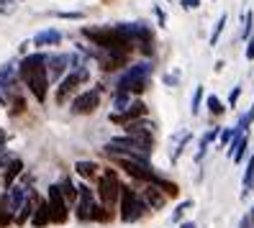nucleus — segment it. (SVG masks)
I'll return each mask as SVG.
<instances>
[{
  "instance_id": "obj_1",
  "label": "nucleus",
  "mask_w": 254,
  "mask_h": 228,
  "mask_svg": "<svg viewBox=\"0 0 254 228\" xmlns=\"http://www.w3.org/2000/svg\"><path fill=\"white\" fill-rule=\"evenodd\" d=\"M21 80L28 85L39 103L47 100V87H49V72H47V57L44 54H28L18 64Z\"/></svg>"
},
{
  "instance_id": "obj_2",
  "label": "nucleus",
  "mask_w": 254,
  "mask_h": 228,
  "mask_svg": "<svg viewBox=\"0 0 254 228\" xmlns=\"http://www.w3.org/2000/svg\"><path fill=\"white\" fill-rule=\"evenodd\" d=\"M82 36L90 39L95 47H100L103 52H121L128 54L133 49V41L121 31V26H85Z\"/></svg>"
},
{
  "instance_id": "obj_3",
  "label": "nucleus",
  "mask_w": 254,
  "mask_h": 228,
  "mask_svg": "<svg viewBox=\"0 0 254 228\" xmlns=\"http://www.w3.org/2000/svg\"><path fill=\"white\" fill-rule=\"evenodd\" d=\"M149 74H152V67H149L146 62L128 67L126 74H124L121 80H118L116 93H128V95L133 93V95H141L144 90L149 87Z\"/></svg>"
},
{
  "instance_id": "obj_4",
  "label": "nucleus",
  "mask_w": 254,
  "mask_h": 228,
  "mask_svg": "<svg viewBox=\"0 0 254 228\" xmlns=\"http://www.w3.org/2000/svg\"><path fill=\"white\" fill-rule=\"evenodd\" d=\"M146 213V205L141 200V195H136L131 187L121 190V221L124 223H136Z\"/></svg>"
},
{
  "instance_id": "obj_5",
  "label": "nucleus",
  "mask_w": 254,
  "mask_h": 228,
  "mask_svg": "<svg viewBox=\"0 0 254 228\" xmlns=\"http://www.w3.org/2000/svg\"><path fill=\"white\" fill-rule=\"evenodd\" d=\"M121 190H124V185L118 182V177H116V172H103L100 174V182H98V195H100V203H103V208H111L116 200H121Z\"/></svg>"
},
{
  "instance_id": "obj_6",
  "label": "nucleus",
  "mask_w": 254,
  "mask_h": 228,
  "mask_svg": "<svg viewBox=\"0 0 254 228\" xmlns=\"http://www.w3.org/2000/svg\"><path fill=\"white\" fill-rule=\"evenodd\" d=\"M118 164H121V170L128 174V177H133V179H139V182H152L157 179V174L149 170V162L146 159H118Z\"/></svg>"
},
{
  "instance_id": "obj_7",
  "label": "nucleus",
  "mask_w": 254,
  "mask_h": 228,
  "mask_svg": "<svg viewBox=\"0 0 254 228\" xmlns=\"http://www.w3.org/2000/svg\"><path fill=\"white\" fill-rule=\"evenodd\" d=\"M47 203H49V208H52V221H54V223H64L69 213H67V200H64V195H62V187L52 185Z\"/></svg>"
},
{
  "instance_id": "obj_8",
  "label": "nucleus",
  "mask_w": 254,
  "mask_h": 228,
  "mask_svg": "<svg viewBox=\"0 0 254 228\" xmlns=\"http://www.w3.org/2000/svg\"><path fill=\"white\" fill-rule=\"evenodd\" d=\"M87 77H90V72H87V69H74V72H69L67 77L59 82V87H57V103H64L67 95H69L80 82H85Z\"/></svg>"
},
{
  "instance_id": "obj_9",
  "label": "nucleus",
  "mask_w": 254,
  "mask_h": 228,
  "mask_svg": "<svg viewBox=\"0 0 254 228\" xmlns=\"http://www.w3.org/2000/svg\"><path fill=\"white\" fill-rule=\"evenodd\" d=\"M98 103H100V90H85L72 100V111L77 115H87L98 108Z\"/></svg>"
},
{
  "instance_id": "obj_10",
  "label": "nucleus",
  "mask_w": 254,
  "mask_h": 228,
  "mask_svg": "<svg viewBox=\"0 0 254 228\" xmlns=\"http://www.w3.org/2000/svg\"><path fill=\"white\" fill-rule=\"evenodd\" d=\"M139 118H146V105L144 103H131V108H126L124 113H111V120L113 123H133V120H139Z\"/></svg>"
},
{
  "instance_id": "obj_11",
  "label": "nucleus",
  "mask_w": 254,
  "mask_h": 228,
  "mask_svg": "<svg viewBox=\"0 0 254 228\" xmlns=\"http://www.w3.org/2000/svg\"><path fill=\"white\" fill-rule=\"evenodd\" d=\"M28 197H31V190H28V187H23V185H13V187L8 190V195H5V205L10 208V213H18V210L26 205Z\"/></svg>"
},
{
  "instance_id": "obj_12",
  "label": "nucleus",
  "mask_w": 254,
  "mask_h": 228,
  "mask_svg": "<svg viewBox=\"0 0 254 228\" xmlns=\"http://www.w3.org/2000/svg\"><path fill=\"white\" fill-rule=\"evenodd\" d=\"M72 64V57L69 54H57V57H47V72H49V80L62 77L64 69Z\"/></svg>"
},
{
  "instance_id": "obj_13",
  "label": "nucleus",
  "mask_w": 254,
  "mask_h": 228,
  "mask_svg": "<svg viewBox=\"0 0 254 228\" xmlns=\"http://www.w3.org/2000/svg\"><path fill=\"white\" fill-rule=\"evenodd\" d=\"M98 62H100V67L106 69V72H113V69H118V67H126L128 57L121 54V52H100V54H98Z\"/></svg>"
},
{
  "instance_id": "obj_14",
  "label": "nucleus",
  "mask_w": 254,
  "mask_h": 228,
  "mask_svg": "<svg viewBox=\"0 0 254 228\" xmlns=\"http://www.w3.org/2000/svg\"><path fill=\"white\" fill-rule=\"evenodd\" d=\"M216 139H221V128H208L203 136H200V144H198V154H195V162H203V157L208 154V149H211V144L216 141Z\"/></svg>"
},
{
  "instance_id": "obj_15",
  "label": "nucleus",
  "mask_w": 254,
  "mask_h": 228,
  "mask_svg": "<svg viewBox=\"0 0 254 228\" xmlns=\"http://www.w3.org/2000/svg\"><path fill=\"white\" fill-rule=\"evenodd\" d=\"M141 200H144L146 210H149V208H152V210H159V208L164 205V192L157 190L154 185H149V187L144 190V195H141Z\"/></svg>"
},
{
  "instance_id": "obj_16",
  "label": "nucleus",
  "mask_w": 254,
  "mask_h": 228,
  "mask_svg": "<svg viewBox=\"0 0 254 228\" xmlns=\"http://www.w3.org/2000/svg\"><path fill=\"white\" fill-rule=\"evenodd\" d=\"M59 41H62V34L57 28H47V31H39L34 36V47H57Z\"/></svg>"
},
{
  "instance_id": "obj_17",
  "label": "nucleus",
  "mask_w": 254,
  "mask_h": 228,
  "mask_svg": "<svg viewBox=\"0 0 254 228\" xmlns=\"http://www.w3.org/2000/svg\"><path fill=\"white\" fill-rule=\"evenodd\" d=\"M31 223H34L36 228H44L47 223H52V208H49L47 200H39V203H36V210H34Z\"/></svg>"
},
{
  "instance_id": "obj_18",
  "label": "nucleus",
  "mask_w": 254,
  "mask_h": 228,
  "mask_svg": "<svg viewBox=\"0 0 254 228\" xmlns=\"http://www.w3.org/2000/svg\"><path fill=\"white\" fill-rule=\"evenodd\" d=\"M18 67L16 64H5V67H0V90H8V87H13L16 85V80H18Z\"/></svg>"
},
{
  "instance_id": "obj_19",
  "label": "nucleus",
  "mask_w": 254,
  "mask_h": 228,
  "mask_svg": "<svg viewBox=\"0 0 254 228\" xmlns=\"http://www.w3.org/2000/svg\"><path fill=\"white\" fill-rule=\"evenodd\" d=\"M21 172H23V162H21L18 157H13L10 164L5 167V187H8V190L16 185V177H18Z\"/></svg>"
},
{
  "instance_id": "obj_20",
  "label": "nucleus",
  "mask_w": 254,
  "mask_h": 228,
  "mask_svg": "<svg viewBox=\"0 0 254 228\" xmlns=\"http://www.w3.org/2000/svg\"><path fill=\"white\" fill-rule=\"evenodd\" d=\"M74 172H77L80 177H85V179H93L95 174H98V164L95 162H77V164H74Z\"/></svg>"
},
{
  "instance_id": "obj_21",
  "label": "nucleus",
  "mask_w": 254,
  "mask_h": 228,
  "mask_svg": "<svg viewBox=\"0 0 254 228\" xmlns=\"http://www.w3.org/2000/svg\"><path fill=\"white\" fill-rule=\"evenodd\" d=\"M254 187V154L249 157L247 162V170H244V190H242V197H247Z\"/></svg>"
},
{
  "instance_id": "obj_22",
  "label": "nucleus",
  "mask_w": 254,
  "mask_h": 228,
  "mask_svg": "<svg viewBox=\"0 0 254 228\" xmlns=\"http://www.w3.org/2000/svg\"><path fill=\"white\" fill-rule=\"evenodd\" d=\"M152 185H154L157 190H162L164 195H172V197H177V195H180V187H177L175 182H170V179H164V177H157V179L152 182Z\"/></svg>"
},
{
  "instance_id": "obj_23",
  "label": "nucleus",
  "mask_w": 254,
  "mask_h": 228,
  "mask_svg": "<svg viewBox=\"0 0 254 228\" xmlns=\"http://www.w3.org/2000/svg\"><path fill=\"white\" fill-rule=\"evenodd\" d=\"M59 187H62V195H64V200H67V203H74V200L80 197V190L72 185V179H69V177H67V179H64Z\"/></svg>"
},
{
  "instance_id": "obj_24",
  "label": "nucleus",
  "mask_w": 254,
  "mask_h": 228,
  "mask_svg": "<svg viewBox=\"0 0 254 228\" xmlns=\"http://www.w3.org/2000/svg\"><path fill=\"white\" fill-rule=\"evenodd\" d=\"M34 210H36V208H34V195H31V197H28V200H26V205H23V208L18 210L16 221H18V223H26L28 218H34Z\"/></svg>"
},
{
  "instance_id": "obj_25",
  "label": "nucleus",
  "mask_w": 254,
  "mask_h": 228,
  "mask_svg": "<svg viewBox=\"0 0 254 228\" xmlns=\"http://www.w3.org/2000/svg\"><path fill=\"white\" fill-rule=\"evenodd\" d=\"M113 108H116V113H124L126 108H131V95H128V93H116Z\"/></svg>"
},
{
  "instance_id": "obj_26",
  "label": "nucleus",
  "mask_w": 254,
  "mask_h": 228,
  "mask_svg": "<svg viewBox=\"0 0 254 228\" xmlns=\"http://www.w3.org/2000/svg\"><path fill=\"white\" fill-rule=\"evenodd\" d=\"M226 21H229V16L223 13V16L218 18V23L213 26V34H211V47H216V44H218V39H221V34H223V28H226Z\"/></svg>"
},
{
  "instance_id": "obj_27",
  "label": "nucleus",
  "mask_w": 254,
  "mask_h": 228,
  "mask_svg": "<svg viewBox=\"0 0 254 228\" xmlns=\"http://www.w3.org/2000/svg\"><path fill=\"white\" fill-rule=\"evenodd\" d=\"M10 221H13V213H10V208L5 205V197H3V200H0V228H8Z\"/></svg>"
},
{
  "instance_id": "obj_28",
  "label": "nucleus",
  "mask_w": 254,
  "mask_h": 228,
  "mask_svg": "<svg viewBox=\"0 0 254 228\" xmlns=\"http://www.w3.org/2000/svg\"><path fill=\"white\" fill-rule=\"evenodd\" d=\"M205 103H208V111H211V115H223V113H226V108H223V103H221L216 95H211Z\"/></svg>"
},
{
  "instance_id": "obj_29",
  "label": "nucleus",
  "mask_w": 254,
  "mask_h": 228,
  "mask_svg": "<svg viewBox=\"0 0 254 228\" xmlns=\"http://www.w3.org/2000/svg\"><path fill=\"white\" fill-rule=\"evenodd\" d=\"M192 208V200H185V203H180L175 210H172V223H180L183 221V216H185V210H190Z\"/></svg>"
},
{
  "instance_id": "obj_30",
  "label": "nucleus",
  "mask_w": 254,
  "mask_h": 228,
  "mask_svg": "<svg viewBox=\"0 0 254 228\" xmlns=\"http://www.w3.org/2000/svg\"><path fill=\"white\" fill-rule=\"evenodd\" d=\"M200 103H203V87L198 85V87H195V95H192V103H190V111H192V115H198V111H200Z\"/></svg>"
},
{
  "instance_id": "obj_31",
  "label": "nucleus",
  "mask_w": 254,
  "mask_h": 228,
  "mask_svg": "<svg viewBox=\"0 0 254 228\" xmlns=\"http://www.w3.org/2000/svg\"><path fill=\"white\" fill-rule=\"evenodd\" d=\"M252 21H254L252 10H247V13H244V28H242V36H244L247 41L252 39Z\"/></svg>"
},
{
  "instance_id": "obj_32",
  "label": "nucleus",
  "mask_w": 254,
  "mask_h": 228,
  "mask_svg": "<svg viewBox=\"0 0 254 228\" xmlns=\"http://www.w3.org/2000/svg\"><path fill=\"white\" fill-rule=\"evenodd\" d=\"M188 144H190V136H185V139L180 141V146H177V149H175V154H172V164H175L177 159H180V157H183V151H185V146H188Z\"/></svg>"
},
{
  "instance_id": "obj_33",
  "label": "nucleus",
  "mask_w": 254,
  "mask_h": 228,
  "mask_svg": "<svg viewBox=\"0 0 254 228\" xmlns=\"http://www.w3.org/2000/svg\"><path fill=\"white\" fill-rule=\"evenodd\" d=\"M231 139H234V128H223L218 141H221V146H229V144H231Z\"/></svg>"
},
{
  "instance_id": "obj_34",
  "label": "nucleus",
  "mask_w": 254,
  "mask_h": 228,
  "mask_svg": "<svg viewBox=\"0 0 254 228\" xmlns=\"http://www.w3.org/2000/svg\"><path fill=\"white\" fill-rule=\"evenodd\" d=\"M239 95H242V87H234V90H231V95H229V105H231V108H236Z\"/></svg>"
},
{
  "instance_id": "obj_35",
  "label": "nucleus",
  "mask_w": 254,
  "mask_h": 228,
  "mask_svg": "<svg viewBox=\"0 0 254 228\" xmlns=\"http://www.w3.org/2000/svg\"><path fill=\"white\" fill-rule=\"evenodd\" d=\"M59 18H69V21H80L82 18V13H77V10H69V13H57Z\"/></svg>"
},
{
  "instance_id": "obj_36",
  "label": "nucleus",
  "mask_w": 254,
  "mask_h": 228,
  "mask_svg": "<svg viewBox=\"0 0 254 228\" xmlns=\"http://www.w3.org/2000/svg\"><path fill=\"white\" fill-rule=\"evenodd\" d=\"M247 59H249V62H254V36L247 41Z\"/></svg>"
},
{
  "instance_id": "obj_37",
  "label": "nucleus",
  "mask_w": 254,
  "mask_h": 228,
  "mask_svg": "<svg viewBox=\"0 0 254 228\" xmlns=\"http://www.w3.org/2000/svg\"><path fill=\"white\" fill-rule=\"evenodd\" d=\"M13 10V0H0V13H10Z\"/></svg>"
},
{
  "instance_id": "obj_38",
  "label": "nucleus",
  "mask_w": 254,
  "mask_h": 228,
  "mask_svg": "<svg viewBox=\"0 0 254 228\" xmlns=\"http://www.w3.org/2000/svg\"><path fill=\"white\" fill-rule=\"evenodd\" d=\"M200 5V0H183V8L185 10H192V8H198Z\"/></svg>"
},
{
  "instance_id": "obj_39",
  "label": "nucleus",
  "mask_w": 254,
  "mask_h": 228,
  "mask_svg": "<svg viewBox=\"0 0 254 228\" xmlns=\"http://www.w3.org/2000/svg\"><path fill=\"white\" fill-rule=\"evenodd\" d=\"M154 13H157V21H159V26H164V10H162V8H154Z\"/></svg>"
},
{
  "instance_id": "obj_40",
  "label": "nucleus",
  "mask_w": 254,
  "mask_h": 228,
  "mask_svg": "<svg viewBox=\"0 0 254 228\" xmlns=\"http://www.w3.org/2000/svg\"><path fill=\"white\" fill-rule=\"evenodd\" d=\"M164 82H167V85H175V82H177V74H164Z\"/></svg>"
},
{
  "instance_id": "obj_41",
  "label": "nucleus",
  "mask_w": 254,
  "mask_h": 228,
  "mask_svg": "<svg viewBox=\"0 0 254 228\" xmlns=\"http://www.w3.org/2000/svg\"><path fill=\"white\" fill-rule=\"evenodd\" d=\"M180 228H195V223H192V221H188V223H180Z\"/></svg>"
},
{
  "instance_id": "obj_42",
  "label": "nucleus",
  "mask_w": 254,
  "mask_h": 228,
  "mask_svg": "<svg viewBox=\"0 0 254 228\" xmlns=\"http://www.w3.org/2000/svg\"><path fill=\"white\" fill-rule=\"evenodd\" d=\"M3 141H5V133H3V131H0V146H3Z\"/></svg>"
},
{
  "instance_id": "obj_43",
  "label": "nucleus",
  "mask_w": 254,
  "mask_h": 228,
  "mask_svg": "<svg viewBox=\"0 0 254 228\" xmlns=\"http://www.w3.org/2000/svg\"><path fill=\"white\" fill-rule=\"evenodd\" d=\"M3 103H5V100H3V95H0V105H3Z\"/></svg>"
},
{
  "instance_id": "obj_44",
  "label": "nucleus",
  "mask_w": 254,
  "mask_h": 228,
  "mask_svg": "<svg viewBox=\"0 0 254 228\" xmlns=\"http://www.w3.org/2000/svg\"><path fill=\"white\" fill-rule=\"evenodd\" d=\"M252 221H254V208H252Z\"/></svg>"
}]
</instances>
